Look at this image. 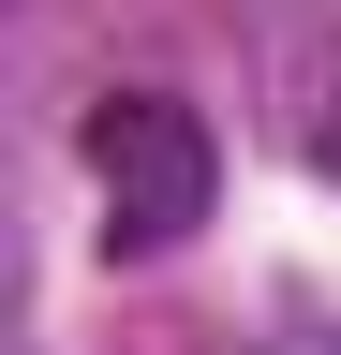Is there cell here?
Here are the masks:
<instances>
[{"mask_svg": "<svg viewBox=\"0 0 341 355\" xmlns=\"http://www.w3.org/2000/svg\"><path fill=\"white\" fill-rule=\"evenodd\" d=\"M90 193H104V237L119 252H178L208 193H223V148L178 89H104L90 104Z\"/></svg>", "mask_w": 341, "mask_h": 355, "instance_id": "obj_1", "label": "cell"}, {"mask_svg": "<svg viewBox=\"0 0 341 355\" xmlns=\"http://www.w3.org/2000/svg\"><path fill=\"white\" fill-rule=\"evenodd\" d=\"M297 133H312V163L341 178V44H326V60H312V104H297Z\"/></svg>", "mask_w": 341, "mask_h": 355, "instance_id": "obj_2", "label": "cell"}]
</instances>
